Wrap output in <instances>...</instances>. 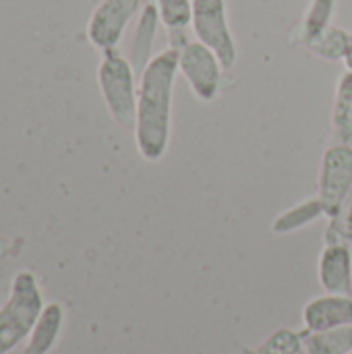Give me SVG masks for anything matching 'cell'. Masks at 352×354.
Wrapping results in <instances>:
<instances>
[{
	"label": "cell",
	"instance_id": "obj_14",
	"mask_svg": "<svg viewBox=\"0 0 352 354\" xmlns=\"http://www.w3.org/2000/svg\"><path fill=\"white\" fill-rule=\"evenodd\" d=\"M322 216H326V209L319 201V197H311L305 199L301 203H297L295 207L282 212L274 222H272V232L274 234H290L299 228H305L309 224H313L315 220H319Z\"/></svg>",
	"mask_w": 352,
	"mask_h": 354
},
{
	"label": "cell",
	"instance_id": "obj_6",
	"mask_svg": "<svg viewBox=\"0 0 352 354\" xmlns=\"http://www.w3.org/2000/svg\"><path fill=\"white\" fill-rule=\"evenodd\" d=\"M220 58L199 39H187L178 48V73L201 102H212L222 85Z\"/></svg>",
	"mask_w": 352,
	"mask_h": 354
},
{
	"label": "cell",
	"instance_id": "obj_2",
	"mask_svg": "<svg viewBox=\"0 0 352 354\" xmlns=\"http://www.w3.org/2000/svg\"><path fill=\"white\" fill-rule=\"evenodd\" d=\"M44 309V295L37 278L23 270L15 276L10 295L0 307V354L19 346L35 326Z\"/></svg>",
	"mask_w": 352,
	"mask_h": 354
},
{
	"label": "cell",
	"instance_id": "obj_18",
	"mask_svg": "<svg viewBox=\"0 0 352 354\" xmlns=\"http://www.w3.org/2000/svg\"><path fill=\"white\" fill-rule=\"evenodd\" d=\"M160 12V21L168 31H183L191 25L193 17V0H156L154 2Z\"/></svg>",
	"mask_w": 352,
	"mask_h": 354
},
{
	"label": "cell",
	"instance_id": "obj_17",
	"mask_svg": "<svg viewBox=\"0 0 352 354\" xmlns=\"http://www.w3.org/2000/svg\"><path fill=\"white\" fill-rule=\"evenodd\" d=\"M303 338L301 332L288 330V328H280L276 330L272 336H268V340H263L259 346L255 348H243L241 354H303Z\"/></svg>",
	"mask_w": 352,
	"mask_h": 354
},
{
	"label": "cell",
	"instance_id": "obj_3",
	"mask_svg": "<svg viewBox=\"0 0 352 354\" xmlns=\"http://www.w3.org/2000/svg\"><path fill=\"white\" fill-rule=\"evenodd\" d=\"M98 85L110 116L122 127L135 131L137 122V71L129 58L116 50L104 52L98 66Z\"/></svg>",
	"mask_w": 352,
	"mask_h": 354
},
{
	"label": "cell",
	"instance_id": "obj_5",
	"mask_svg": "<svg viewBox=\"0 0 352 354\" xmlns=\"http://www.w3.org/2000/svg\"><path fill=\"white\" fill-rule=\"evenodd\" d=\"M352 191V145L332 143L319 166L317 197L326 209V218L334 220L342 214Z\"/></svg>",
	"mask_w": 352,
	"mask_h": 354
},
{
	"label": "cell",
	"instance_id": "obj_13",
	"mask_svg": "<svg viewBox=\"0 0 352 354\" xmlns=\"http://www.w3.org/2000/svg\"><path fill=\"white\" fill-rule=\"evenodd\" d=\"M305 354H349L352 351V326L326 332H301Z\"/></svg>",
	"mask_w": 352,
	"mask_h": 354
},
{
	"label": "cell",
	"instance_id": "obj_20",
	"mask_svg": "<svg viewBox=\"0 0 352 354\" xmlns=\"http://www.w3.org/2000/svg\"><path fill=\"white\" fill-rule=\"evenodd\" d=\"M349 354H352V351H351V353H349Z\"/></svg>",
	"mask_w": 352,
	"mask_h": 354
},
{
	"label": "cell",
	"instance_id": "obj_10",
	"mask_svg": "<svg viewBox=\"0 0 352 354\" xmlns=\"http://www.w3.org/2000/svg\"><path fill=\"white\" fill-rule=\"evenodd\" d=\"M64 326V309L60 303L44 305L35 326L31 328L29 342L21 354H48L60 338Z\"/></svg>",
	"mask_w": 352,
	"mask_h": 354
},
{
	"label": "cell",
	"instance_id": "obj_12",
	"mask_svg": "<svg viewBox=\"0 0 352 354\" xmlns=\"http://www.w3.org/2000/svg\"><path fill=\"white\" fill-rule=\"evenodd\" d=\"M334 143H352V73H342L332 108Z\"/></svg>",
	"mask_w": 352,
	"mask_h": 354
},
{
	"label": "cell",
	"instance_id": "obj_15",
	"mask_svg": "<svg viewBox=\"0 0 352 354\" xmlns=\"http://www.w3.org/2000/svg\"><path fill=\"white\" fill-rule=\"evenodd\" d=\"M336 12V0H311L305 17L299 25V41L301 46H309L315 41L326 29L332 27V19Z\"/></svg>",
	"mask_w": 352,
	"mask_h": 354
},
{
	"label": "cell",
	"instance_id": "obj_4",
	"mask_svg": "<svg viewBox=\"0 0 352 354\" xmlns=\"http://www.w3.org/2000/svg\"><path fill=\"white\" fill-rule=\"evenodd\" d=\"M191 27L195 37L220 58L224 71H230L239 52L228 23L226 0H193Z\"/></svg>",
	"mask_w": 352,
	"mask_h": 354
},
{
	"label": "cell",
	"instance_id": "obj_1",
	"mask_svg": "<svg viewBox=\"0 0 352 354\" xmlns=\"http://www.w3.org/2000/svg\"><path fill=\"white\" fill-rule=\"evenodd\" d=\"M178 75V48L168 46L145 64L137 85L135 143L143 160H160L170 143L172 95Z\"/></svg>",
	"mask_w": 352,
	"mask_h": 354
},
{
	"label": "cell",
	"instance_id": "obj_11",
	"mask_svg": "<svg viewBox=\"0 0 352 354\" xmlns=\"http://www.w3.org/2000/svg\"><path fill=\"white\" fill-rule=\"evenodd\" d=\"M160 12L158 6L147 2L143 4L141 12H139V23L133 35V46H131V64L135 66L137 75L145 68V64L151 60V46H154V37L160 25Z\"/></svg>",
	"mask_w": 352,
	"mask_h": 354
},
{
	"label": "cell",
	"instance_id": "obj_16",
	"mask_svg": "<svg viewBox=\"0 0 352 354\" xmlns=\"http://www.w3.org/2000/svg\"><path fill=\"white\" fill-rule=\"evenodd\" d=\"M352 33H349L346 29L338 27V25H332L330 29H326L315 41H311L307 46V50L324 60H330V62H338V60H344V54L349 50V44H351Z\"/></svg>",
	"mask_w": 352,
	"mask_h": 354
},
{
	"label": "cell",
	"instance_id": "obj_9",
	"mask_svg": "<svg viewBox=\"0 0 352 354\" xmlns=\"http://www.w3.org/2000/svg\"><path fill=\"white\" fill-rule=\"evenodd\" d=\"M319 284L328 295L352 292V253L346 243H328L317 263Z\"/></svg>",
	"mask_w": 352,
	"mask_h": 354
},
{
	"label": "cell",
	"instance_id": "obj_7",
	"mask_svg": "<svg viewBox=\"0 0 352 354\" xmlns=\"http://www.w3.org/2000/svg\"><path fill=\"white\" fill-rule=\"evenodd\" d=\"M141 8V0H102L89 17L87 39L100 52L116 50L129 23Z\"/></svg>",
	"mask_w": 352,
	"mask_h": 354
},
{
	"label": "cell",
	"instance_id": "obj_19",
	"mask_svg": "<svg viewBox=\"0 0 352 354\" xmlns=\"http://www.w3.org/2000/svg\"><path fill=\"white\" fill-rule=\"evenodd\" d=\"M344 66H346V71H351L352 73V39L351 44H349V50H346V54H344Z\"/></svg>",
	"mask_w": 352,
	"mask_h": 354
},
{
	"label": "cell",
	"instance_id": "obj_8",
	"mask_svg": "<svg viewBox=\"0 0 352 354\" xmlns=\"http://www.w3.org/2000/svg\"><path fill=\"white\" fill-rule=\"evenodd\" d=\"M303 324L307 332H326L352 326L351 295H324L311 299L303 309Z\"/></svg>",
	"mask_w": 352,
	"mask_h": 354
}]
</instances>
